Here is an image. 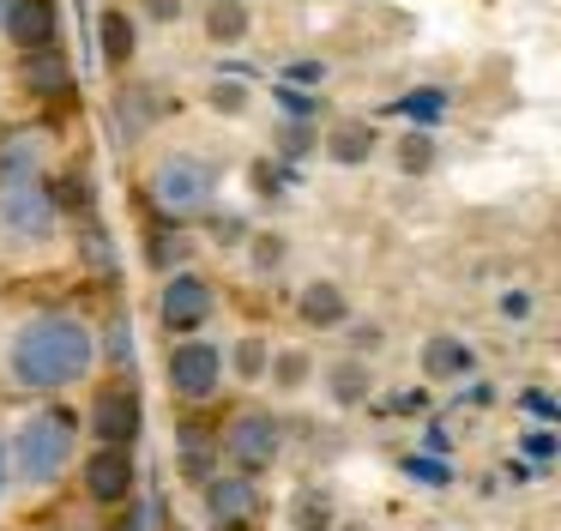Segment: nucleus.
<instances>
[{
  "mask_svg": "<svg viewBox=\"0 0 561 531\" xmlns=\"http://www.w3.org/2000/svg\"><path fill=\"white\" fill-rule=\"evenodd\" d=\"M98 362V332L79 314H31L7 344V374L25 393H61V386L85 381Z\"/></svg>",
  "mask_w": 561,
  "mask_h": 531,
  "instance_id": "f257e3e1",
  "label": "nucleus"
},
{
  "mask_svg": "<svg viewBox=\"0 0 561 531\" xmlns=\"http://www.w3.org/2000/svg\"><path fill=\"white\" fill-rule=\"evenodd\" d=\"M73 453H79V417L61 410V405L31 410V417L13 429V441H7V465H13V477L31 483V489L61 483L67 465H73Z\"/></svg>",
  "mask_w": 561,
  "mask_h": 531,
  "instance_id": "f03ea898",
  "label": "nucleus"
},
{
  "mask_svg": "<svg viewBox=\"0 0 561 531\" xmlns=\"http://www.w3.org/2000/svg\"><path fill=\"white\" fill-rule=\"evenodd\" d=\"M151 205H158L170 224H187V217H206L211 212V193H218V169L206 163V157H187V151H170L158 157V169H151L146 181Z\"/></svg>",
  "mask_w": 561,
  "mask_h": 531,
  "instance_id": "7ed1b4c3",
  "label": "nucleus"
},
{
  "mask_svg": "<svg viewBox=\"0 0 561 531\" xmlns=\"http://www.w3.org/2000/svg\"><path fill=\"white\" fill-rule=\"evenodd\" d=\"M278 453H284V422L272 417V410H236V417L224 422V434H218V459L230 471H242V477L272 471Z\"/></svg>",
  "mask_w": 561,
  "mask_h": 531,
  "instance_id": "20e7f679",
  "label": "nucleus"
},
{
  "mask_svg": "<svg viewBox=\"0 0 561 531\" xmlns=\"http://www.w3.org/2000/svg\"><path fill=\"white\" fill-rule=\"evenodd\" d=\"M211 314H218V290H211V278L194 272V266H175V272L163 278V296H158L163 332L187 338V332H199Z\"/></svg>",
  "mask_w": 561,
  "mask_h": 531,
  "instance_id": "39448f33",
  "label": "nucleus"
},
{
  "mask_svg": "<svg viewBox=\"0 0 561 531\" xmlns=\"http://www.w3.org/2000/svg\"><path fill=\"white\" fill-rule=\"evenodd\" d=\"M199 507H206L211 531H248L260 519V489L242 471H211V477L199 483Z\"/></svg>",
  "mask_w": 561,
  "mask_h": 531,
  "instance_id": "423d86ee",
  "label": "nucleus"
},
{
  "mask_svg": "<svg viewBox=\"0 0 561 531\" xmlns=\"http://www.w3.org/2000/svg\"><path fill=\"white\" fill-rule=\"evenodd\" d=\"M170 386H175V398H187V405H206V398L224 386V350L211 344V338L187 332L182 344H170Z\"/></svg>",
  "mask_w": 561,
  "mask_h": 531,
  "instance_id": "0eeeda50",
  "label": "nucleus"
},
{
  "mask_svg": "<svg viewBox=\"0 0 561 531\" xmlns=\"http://www.w3.org/2000/svg\"><path fill=\"white\" fill-rule=\"evenodd\" d=\"M79 483H85V495L98 507H122V501H134V489H139V465H134V447H110V441H98L85 453V465H79Z\"/></svg>",
  "mask_w": 561,
  "mask_h": 531,
  "instance_id": "6e6552de",
  "label": "nucleus"
},
{
  "mask_svg": "<svg viewBox=\"0 0 561 531\" xmlns=\"http://www.w3.org/2000/svg\"><path fill=\"white\" fill-rule=\"evenodd\" d=\"M139 429H146L139 386H134V381L98 386V398H91V434H98V441H110V447H134Z\"/></svg>",
  "mask_w": 561,
  "mask_h": 531,
  "instance_id": "1a4fd4ad",
  "label": "nucleus"
},
{
  "mask_svg": "<svg viewBox=\"0 0 561 531\" xmlns=\"http://www.w3.org/2000/svg\"><path fill=\"white\" fill-rule=\"evenodd\" d=\"M0 224L13 229L19 241H49L61 212H55L43 181H19V188H0Z\"/></svg>",
  "mask_w": 561,
  "mask_h": 531,
  "instance_id": "9d476101",
  "label": "nucleus"
},
{
  "mask_svg": "<svg viewBox=\"0 0 561 531\" xmlns=\"http://www.w3.org/2000/svg\"><path fill=\"white\" fill-rule=\"evenodd\" d=\"M0 24H7V36H13V48H49L55 36H61V19H55V0H7V12H0Z\"/></svg>",
  "mask_w": 561,
  "mask_h": 531,
  "instance_id": "9b49d317",
  "label": "nucleus"
},
{
  "mask_svg": "<svg viewBox=\"0 0 561 531\" xmlns=\"http://www.w3.org/2000/svg\"><path fill=\"white\" fill-rule=\"evenodd\" d=\"M477 374V350H471V338H459V332H435L423 344V381L428 386H453V381H471Z\"/></svg>",
  "mask_w": 561,
  "mask_h": 531,
  "instance_id": "f8f14e48",
  "label": "nucleus"
},
{
  "mask_svg": "<svg viewBox=\"0 0 561 531\" xmlns=\"http://www.w3.org/2000/svg\"><path fill=\"white\" fill-rule=\"evenodd\" d=\"M296 314H302V326L332 332V326L351 320V296H344V284H332V278H308L302 296H296Z\"/></svg>",
  "mask_w": 561,
  "mask_h": 531,
  "instance_id": "ddd939ff",
  "label": "nucleus"
},
{
  "mask_svg": "<svg viewBox=\"0 0 561 531\" xmlns=\"http://www.w3.org/2000/svg\"><path fill=\"white\" fill-rule=\"evenodd\" d=\"M375 145H380V133L368 127V121H356V115H351V121H332L327 139H320V151H327L339 169H363L368 157H375Z\"/></svg>",
  "mask_w": 561,
  "mask_h": 531,
  "instance_id": "4468645a",
  "label": "nucleus"
},
{
  "mask_svg": "<svg viewBox=\"0 0 561 531\" xmlns=\"http://www.w3.org/2000/svg\"><path fill=\"white\" fill-rule=\"evenodd\" d=\"M43 181V133H7L0 139V188Z\"/></svg>",
  "mask_w": 561,
  "mask_h": 531,
  "instance_id": "2eb2a0df",
  "label": "nucleus"
},
{
  "mask_svg": "<svg viewBox=\"0 0 561 531\" xmlns=\"http://www.w3.org/2000/svg\"><path fill=\"white\" fill-rule=\"evenodd\" d=\"M368 393H375V374H368V357H339L327 369V398L339 410H356L368 405Z\"/></svg>",
  "mask_w": 561,
  "mask_h": 531,
  "instance_id": "dca6fc26",
  "label": "nucleus"
},
{
  "mask_svg": "<svg viewBox=\"0 0 561 531\" xmlns=\"http://www.w3.org/2000/svg\"><path fill=\"white\" fill-rule=\"evenodd\" d=\"M332 526H339V501H332V489L302 483V489L290 495V531H332Z\"/></svg>",
  "mask_w": 561,
  "mask_h": 531,
  "instance_id": "f3484780",
  "label": "nucleus"
},
{
  "mask_svg": "<svg viewBox=\"0 0 561 531\" xmlns=\"http://www.w3.org/2000/svg\"><path fill=\"white\" fill-rule=\"evenodd\" d=\"M260 381H272L278 393H302L308 381H314V357H308L302 344H284V350H266V374Z\"/></svg>",
  "mask_w": 561,
  "mask_h": 531,
  "instance_id": "a211bd4d",
  "label": "nucleus"
},
{
  "mask_svg": "<svg viewBox=\"0 0 561 531\" xmlns=\"http://www.w3.org/2000/svg\"><path fill=\"white\" fill-rule=\"evenodd\" d=\"M98 43H103V67H127V60H134V48H139V24L115 7V12H103Z\"/></svg>",
  "mask_w": 561,
  "mask_h": 531,
  "instance_id": "6ab92c4d",
  "label": "nucleus"
},
{
  "mask_svg": "<svg viewBox=\"0 0 561 531\" xmlns=\"http://www.w3.org/2000/svg\"><path fill=\"white\" fill-rule=\"evenodd\" d=\"M25 84H31V97H61L67 91V60H61V48H31L25 55Z\"/></svg>",
  "mask_w": 561,
  "mask_h": 531,
  "instance_id": "aec40b11",
  "label": "nucleus"
},
{
  "mask_svg": "<svg viewBox=\"0 0 561 531\" xmlns=\"http://www.w3.org/2000/svg\"><path fill=\"white\" fill-rule=\"evenodd\" d=\"M248 24H254V12H248V0H211L206 7V36L211 43H242L248 36Z\"/></svg>",
  "mask_w": 561,
  "mask_h": 531,
  "instance_id": "412c9836",
  "label": "nucleus"
},
{
  "mask_svg": "<svg viewBox=\"0 0 561 531\" xmlns=\"http://www.w3.org/2000/svg\"><path fill=\"white\" fill-rule=\"evenodd\" d=\"M392 163H399V176H428V169H435V133L411 127L399 139V151H392Z\"/></svg>",
  "mask_w": 561,
  "mask_h": 531,
  "instance_id": "4be33fe9",
  "label": "nucleus"
},
{
  "mask_svg": "<svg viewBox=\"0 0 561 531\" xmlns=\"http://www.w3.org/2000/svg\"><path fill=\"white\" fill-rule=\"evenodd\" d=\"M266 338H260V332H242V338H236V350H230V369H236V381H248V386H254L260 381V374H266Z\"/></svg>",
  "mask_w": 561,
  "mask_h": 531,
  "instance_id": "5701e85b",
  "label": "nucleus"
},
{
  "mask_svg": "<svg viewBox=\"0 0 561 531\" xmlns=\"http://www.w3.org/2000/svg\"><path fill=\"white\" fill-rule=\"evenodd\" d=\"M248 260H254V272H278V266L290 260V236H278V229L254 236V241H248Z\"/></svg>",
  "mask_w": 561,
  "mask_h": 531,
  "instance_id": "b1692460",
  "label": "nucleus"
},
{
  "mask_svg": "<svg viewBox=\"0 0 561 531\" xmlns=\"http://www.w3.org/2000/svg\"><path fill=\"white\" fill-rule=\"evenodd\" d=\"M206 103L218 109V115H242V109H248V84H242V79H218V84L206 91Z\"/></svg>",
  "mask_w": 561,
  "mask_h": 531,
  "instance_id": "393cba45",
  "label": "nucleus"
},
{
  "mask_svg": "<svg viewBox=\"0 0 561 531\" xmlns=\"http://www.w3.org/2000/svg\"><path fill=\"white\" fill-rule=\"evenodd\" d=\"M531 308H537V296L525 284H513V290H501L495 296V314L501 320H531Z\"/></svg>",
  "mask_w": 561,
  "mask_h": 531,
  "instance_id": "a878e982",
  "label": "nucleus"
},
{
  "mask_svg": "<svg viewBox=\"0 0 561 531\" xmlns=\"http://www.w3.org/2000/svg\"><path fill=\"white\" fill-rule=\"evenodd\" d=\"M49 200H55V212H91V181L85 176H67L61 193H49Z\"/></svg>",
  "mask_w": 561,
  "mask_h": 531,
  "instance_id": "bb28decb",
  "label": "nucleus"
},
{
  "mask_svg": "<svg viewBox=\"0 0 561 531\" xmlns=\"http://www.w3.org/2000/svg\"><path fill=\"white\" fill-rule=\"evenodd\" d=\"M182 260H187L182 236H151V266H158V272H170V266H182Z\"/></svg>",
  "mask_w": 561,
  "mask_h": 531,
  "instance_id": "cd10ccee",
  "label": "nucleus"
},
{
  "mask_svg": "<svg viewBox=\"0 0 561 531\" xmlns=\"http://www.w3.org/2000/svg\"><path fill=\"white\" fill-rule=\"evenodd\" d=\"M182 434H187V441H182V471H187L194 483H206V477H211V459H206V447L194 441V429H182Z\"/></svg>",
  "mask_w": 561,
  "mask_h": 531,
  "instance_id": "c85d7f7f",
  "label": "nucleus"
},
{
  "mask_svg": "<svg viewBox=\"0 0 561 531\" xmlns=\"http://www.w3.org/2000/svg\"><path fill=\"white\" fill-rule=\"evenodd\" d=\"M351 326V320H344ZM387 344V332H380V320H356L351 326V357H368V350H380Z\"/></svg>",
  "mask_w": 561,
  "mask_h": 531,
  "instance_id": "c756f323",
  "label": "nucleus"
},
{
  "mask_svg": "<svg viewBox=\"0 0 561 531\" xmlns=\"http://www.w3.org/2000/svg\"><path fill=\"white\" fill-rule=\"evenodd\" d=\"M103 357H110V362L134 357V326H127V320H110V344H103Z\"/></svg>",
  "mask_w": 561,
  "mask_h": 531,
  "instance_id": "7c9ffc66",
  "label": "nucleus"
},
{
  "mask_svg": "<svg viewBox=\"0 0 561 531\" xmlns=\"http://www.w3.org/2000/svg\"><path fill=\"white\" fill-rule=\"evenodd\" d=\"M85 260L98 266V272H110V236H103L98 224H85Z\"/></svg>",
  "mask_w": 561,
  "mask_h": 531,
  "instance_id": "2f4dec72",
  "label": "nucleus"
},
{
  "mask_svg": "<svg viewBox=\"0 0 561 531\" xmlns=\"http://www.w3.org/2000/svg\"><path fill=\"white\" fill-rule=\"evenodd\" d=\"M404 109H411V115H423V121H435L440 115V91H411V97H404Z\"/></svg>",
  "mask_w": 561,
  "mask_h": 531,
  "instance_id": "473e14b6",
  "label": "nucleus"
},
{
  "mask_svg": "<svg viewBox=\"0 0 561 531\" xmlns=\"http://www.w3.org/2000/svg\"><path fill=\"white\" fill-rule=\"evenodd\" d=\"M211 236H218V241L230 236V241H236V236H248V224H242L236 212H211Z\"/></svg>",
  "mask_w": 561,
  "mask_h": 531,
  "instance_id": "72a5a7b5",
  "label": "nucleus"
},
{
  "mask_svg": "<svg viewBox=\"0 0 561 531\" xmlns=\"http://www.w3.org/2000/svg\"><path fill=\"white\" fill-rule=\"evenodd\" d=\"M525 453L549 459V453H556V434H549V429H525Z\"/></svg>",
  "mask_w": 561,
  "mask_h": 531,
  "instance_id": "f704fd0d",
  "label": "nucleus"
},
{
  "mask_svg": "<svg viewBox=\"0 0 561 531\" xmlns=\"http://www.w3.org/2000/svg\"><path fill=\"white\" fill-rule=\"evenodd\" d=\"M151 7V19H175V12H182V0H146Z\"/></svg>",
  "mask_w": 561,
  "mask_h": 531,
  "instance_id": "c9c22d12",
  "label": "nucleus"
},
{
  "mask_svg": "<svg viewBox=\"0 0 561 531\" xmlns=\"http://www.w3.org/2000/svg\"><path fill=\"white\" fill-rule=\"evenodd\" d=\"M7 483H13V465H7V441H0V501H7Z\"/></svg>",
  "mask_w": 561,
  "mask_h": 531,
  "instance_id": "e433bc0d",
  "label": "nucleus"
},
{
  "mask_svg": "<svg viewBox=\"0 0 561 531\" xmlns=\"http://www.w3.org/2000/svg\"><path fill=\"white\" fill-rule=\"evenodd\" d=\"M115 531H139V526H134V519H127V526H115Z\"/></svg>",
  "mask_w": 561,
  "mask_h": 531,
  "instance_id": "4c0bfd02",
  "label": "nucleus"
},
{
  "mask_svg": "<svg viewBox=\"0 0 561 531\" xmlns=\"http://www.w3.org/2000/svg\"><path fill=\"white\" fill-rule=\"evenodd\" d=\"M339 531H368V526H339Z\"/></svg>",
  "mask_w": 561,
  "mask_h": 531,
  "instance_id": "58836bf2",
  "label": "nucleus"
},
{
  "mask_svg": "<svg viewBox=\"0 0 561 531\" xmlns=\"http://www.w3.org/2000/svg\"><path fill=\"white\" fill-rule=\"evenodd\" d=\"M0 12H7V0H0Z\"/></svg>",
  "mask_w": 561,
  "mask_h": 531,
  "instance_id": "ea45409f",
  "label": "nucleus"
}]
</instances>
